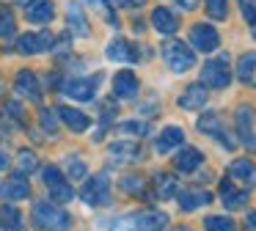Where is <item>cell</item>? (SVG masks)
Masks as SVG:
<instances>
[{"instance_id": "obj_1", "label": "cell", "mask_w": 256, "mask_h": 231, "mask_svg": "<svg viewBox=\"0 0 256 231\" xmlns=\"http://www.w3.org/2000/svg\"><path fill=\"white\" fill-rule=\"evenodd\" d=\"M34 223L39 226L42 231H66L72 226V218L69 212H64L61 206L50 201H36L34 204Z\"/></svg>"}, {"instance_id": "obj_2", "label": "cell", "mask_w": 256, "mask_h": 231, "mask_svg": "<svg viewBox=\"0 0 256 231\" xmlns=\"http://www.w3.org/2000/svg\"><path fill=\"white\" fill-rule=\"evenodd\" d=\"M162 58H166L168 69L176 72V74L193 69V64H196L193 50H190L184 42H179V38H168V42L162 44Z\"/></svg>"}, {"instance_id": "obj_3", "label": "cell", "mask_w": 256, "mask_h": 231, "mask_svg": "<svg viewBox=\"0 0 256 231\" xmlns=\"http://www.w3.org/2000/svg\"><path fill=\"white\" fill-rule=\"evenodd\" d=\"M201 82L206 88H226L232 82V69H228V55H218V58H210L204 66H201Z\"/></svg>"}, {"instance_id": "obj_4", "label": "cell", "mask_w": 256, "mask_h": 231, "mask_svg": "<svg viewBox=\"0 0 256 231\" xmlns=\"http://www.w3.org/2000/svg\"><path fill=\"white\" fill-rule=\"evenodd\" d=\"M80 198H83L88 206H105V204H110L108 174H96V176H91V179H86L83 190H80Z\"/></svg>"}, {"instance_id": "obj_5", "label": "cell", "mask_w": 256, "mask_h": 231, "mask_svg": "<svg viewBox=\"0 0 256 231\" xmlns=\"http://www.w3.org/2000/svg\"><path fill=\"white\" fill-rule=\"evenodd\" d=\"M102 82V74H94V77H74V80H66L61 82V91L66 96L78 99V102H91L96 96V88Z\"/></svg>"}, {"instance_id": "obj_6", "label": "cell", "mask_w": 256, "mask_h": 231, "mask_svg": "<svg viewBox=\"0 0 256 231\" xmlns=\"http://www.w3.org/2000/svg\"><path fill=\"white\" fill-rule=\"evenodd\" d=\"M190 44H193L198 52H215L218 44H220V36H218V30L212 25L196 22V25L190 28Z\"/></svg>"}, {"instance_id": "obj_7", "label": "cell", "mask_w": 256, "mask_h": 231, "mask_svg": "<svg viewBox=\"0 0 256 231\" xmlns=\"http://www.w3.org/2000/svg\"><path fill=\"white\" fill-rule=\"evenodd\" d=\"M52 42H56V36L47 33V30H42V33H22V36L17 38V50L22 55H39V52H44V50H50Z\"/></svg>"}, {"instance_id": "obj_8", "label": "cell", "mask_w": 256, "mask_h": 231, "mask_svg": "<svg viewBox=\"0 0 256 231\" xmlns=\"http://www.w3.org/2000/svg\"><path fill=\"white\" fill-rule=\"evenodd\" d=\"M198 130L204 132V135H212V138H218V140L223 143V148H234L237 143H234V138L226 132V126H223V121H220V116L218 113H204L198 118Z\"/></svg>"}, {"instance_id": "obj_9", "label": "cell", "mask_w": 256, "mask_h": 231, "mask_svg": "<svg viewBox=\"0 0 256 231\" xmlns=\"http://www.w3.org/2000/svg\"><path fill=\"white\" fill-rule=\"evenodd\" d=\"M0 198L3 201H25V198H30V184L25 182V176L14 174L8 176V179L0 182Z\"/></svg>"}, {"instance_id": "obj_10", "label": "cell", "mask_w": 256, "mask_h": 231, "mask_svg": "<svg viewBox=\"0 0 256 231\" xmlns=\"http://www.w3.org/2000/svg\"><path fill=\"white\" fill-rule=\"evenodd\" d=\"M14 91H17L22 99L39 102V99H42V82H39V77H36L30 69H22L17 74V80H14Z\"/></svg>"}, {"instance_id": "obj_11", "label": "cell", "mask_w": 256, "mask_h": 231, "mask_svg": "<svg viewBox=\"0 0 256 231\" xmlns=\"http://www.w3.org/2000/svg\"><path fill=\"white\" fill-rule=\"evenodd\" d=\"M140 91V82L138 77L132 74V72H118L116 77H113V94H116L118 99H124V102H130V99H135Z\"/></svg>"}, {"instance_id": "obj_12", "label": "cell", "mask_w": 256, "mask_h": 231, "mask_svg": "<svg viewBox=\"0 0 256 231\" xmlns=\"http://www.w3.org/2000/svg\"><path fill=\"white\" fill-rule=\"evenodd\" d=\"M201 162H204V154L196 146H182L179 154L174 157V168H176L179 174H193V170L201 168Z\"/></svg>"}, {"instance_id": "obj_13", "label": "cell", "mask_w": 256, "mask_h": 231, "mask_svg": "<svg viewBox=\"0 0 256 231\" xmlns=\"http://www.w3.org/2000/svg\"><path fill=\"white\" fill-rule=\"evenodd\" d=\"M228 176L234 182H240L242 187H256V165L248 157H240L228 165Z\"/></svg>"}, {"instance_id": "obj_14", "label": "cell", "mask_w": 256, "mask_h": 231, "mask_svg": "<svg viewBox=\"0 0 256 231\" xmlns=\"http://www.w3.org/2000/svg\"><path fill=\"white\" fill-rule=\"evenodd\" d=\"M25 20L34 22V25H47V22H52L56 20V6H52V0H34V3H28Z\"/></svg>"}, {"instance_id": "obj_15", "label": "cell", "mask_w": 256, "mask_h": 231, "mask_svg": "<svg viewBox=\"0 0 256 231\" xmlns=\"http://www.w3.org/2000/svg\"><path fill=\"white\" fill-rule=\"evenodd\" d=\"M176 201H179V206H182V212H196L198 206L212 204V196L206 190H198V187H188V190L176 192Z\"/></svg>"}, {"instance_id": "obj_16", "label": "cell", "mask_w": 256, "mask_h": 231, "mask_svg": "<svg viewBox=\"0 0 256 231\" xmlns=\"http://www.w3.org/2000/svg\"><path fill=\"white\" fill-rule=\"evenodd\" d=\"M184 143V132H182V126H176V124H171V126H166V130L157 135V140H154V152L157 154H168L171 148H176V146H182Z\"/></svg>"}, {"instance_id": "obj_17", "label": "cell", "mask_w": 256, "mask_h": 231, "mask_svg": "<svg viewBox=\"0 0 256 231\" xmlns=\"http://www.w3.org/2000/svg\"><path fill=\"white\" fill-rule=\"evenodd\" d=\"M206 104V86L204 82H193V86H188L182 91V96H179V108L182 110H198Z\"/></svg>"}, {"instance_id": "obj_18", "label": "cell", "mask_w": 256, "mask_h": 231, "mask_svg": "<svg viewBox=\"0 0 256 231\" xmlns=\"http://www.w3.org/2000/svg\"><path fill=\"white\" fill-rule=\"evenodd\" d=\"M105 58L108 60H118V64H127V60H138V55H135V47H130V42H124L122 36H116V38L108 42Z\"/></svg>"}, {"instance_id": "obj_19", "label": "cell", "mask_w": 256, "mask_h": 231, "mask_svg": "<svg viewBox=\"0 0 256 231\" xmlns=\"http://www.w3.org/2000/svg\"><path fill=\"white\" fill-rule=\"evenodd\" d=\"M234 118H237V132L240 138H242L245 143L254 140V121H256V110L250 108V104H240L237 113H234Z\"/></svg>"}, {"instance_id": "obj_20", "label": "cell", "mask_w": 256, "mask_h": 231, "mask_svg": "<svg viewBox=\"0 0 256 231\" xmlns=\"http://www.w3.org/2000/svg\"><path fill=\"white\" fill-rule=\"evenodd\" d=\"M110 157L113 160H118V162H140L144 160V148L138 146V143H132V140H118V143H113L110 146Z\"/></svg>"}, {"instance_id": "obj_21", "label": "cell", "mask_w": 256, "mask_h": 231, "mask_svg": "<svg viewBox=\"0 0 256 231\" xmlns=\"http://www.w3.org/2000/svg\"><path fill=\"white\" fill-rule=\"evenodd\" d=\"M56 113L61 116V121H64V124H66L72 132H86V130L91 126L88 116L80 113V110H74V108H69V104H61V108H58Z\"/></svg>"}, {"instance_id": "obj_22", "label": "cell", "mask_w": 256, "mask_h": 231, "mask_svg": "<svg viewBox=\"0 0 256 231\" xmlns=\"http://www.w3.org/2000/svg\"><path fill=\"white\" fill-rule=\"evenodd\" d=\"M152 25H154L157 33H162V36H174L179 28V20L176 14H171L168 8H154L152 11Z\"/></svg>"}, {"instance_id": "obj_23", "label": "cell", "mask_w": 256, "mask_h": 231, "mask_svg": "<svg viewBox=\"0 0 256 231\" xmlns=\"http://www.w3.org/2000/svg\"><path fill=\"white\" fill-rule=\"evenodd\" d=\"M144 231H166L168 228V214L160 212V209H146V212L135 214Z\"/></svg>"}, {"instance_id": "obj_24", "label": "cell", "mask_w": 256, "mask_h": 231, "mask_svg": "<svg viewBox=\"0 0 256 231\" xmlns=\"http://www.w3.org/2000/svg\"><path fill=\"white\" fill-rule=\"evenodd\" d=\"M220 198H223V204H226L228 209H240V206H245V204H248V190H234L232 182L223 179V184H220Z\"/></svg>"}, {"instance_id": "obj_25", "label": "cell", "mask_w": 256, "mask_h": 231, "mask_svg": "<svg viewBox=\"0 0 256 231\" xmlns=\"http://www.w3.org/2000/svg\"><path fill=\"white\" fill-rule=\"evenodd\" d=\"M66 20H69V28H72L74 36H88V20H86L83 8H80V3H69L66 6Z\"/></svg>"}, {"instance_id": "obj_26", "label": "cell", "mask_w": 256, "mask_h": 231, "mask_svg": "<svg viewBox=\"0 0 256 231\" xmlns=\"http://www.w3.org/2000/svg\"><path fill=\"white\" fill-rule=\"evenodd\" d=\"M237 77L245 82V86L256 88V52H245L237 64Z\"/></svg>"}, {"instance_id": "obj_27", "label": "cell", "mask_w": 256, "mask_h": 231, "mask_svg": "<svg viewBox=\"0 0 256 231\" xmlns=\"http://www.w3.org/2000/svg\"><path fill=\"white\" fill-rule=\"evenodd\" d=\"M0 228L6 231H22V214L17 206H0Z\"/></svg>"}, {"instance_id": "obj_28", "label": "cell", "mask_w": 256, "mask_h": 231, "mask_svg": "<svg viewBox=\"0 0 256 231\" xmlns=\"http://www.w3.org/2000/svg\"><path fill=\"white\" fill-rule=\"evenodd\" d=\"M154 187H157V198H160V201H168V198H174L176 196V179H174L171 174H160L154 179Z\"/></svg>"}, {"instance_id": "obj_29", "label": "cell", "mask_w": 256, "mask_h": 231, "mask_svg": "<svg viewBox=\"0 0 256 231\" xmlns=\"http://www.w3.org/2000/svg\"><path fill=\"white\" fill-rule=\"evenodd\" d=\"M204 228L206 231H237V223L226 214H210L204 218Z\"/></svg>"}, {"instance_id": "obj_30", "label": "cell", "mask_w": 256, "mask_h": 231, "mask_svg": "<svg viewBox=\"0 0 256 231\" xmlns=\"http://www.w3.org/2000/svg\"><path fill=\"white\" fill-rule=\"evenodd\" d=\"M39 168V157H36L30 148H22V152L17 154V174H34V170Z\"/></svg>"}, {"instance_id": "obj_31", "label": "cell", "mask_w": 256, "mask_h": 231, "mask_svg": "<svg viewBox=\"0 0 256 231\" xmlns=\"http://www.w3.org/2000/svg\"><path fill=\"white\" fill-rule=\"evenodd\" d=\"M17 33V22L8 6H0V38H12Z\"/></svg>"}, {"instance_id": "obj_32", "label": "cell", "mask_w": 256, "mask_h": 231, "mask_svg": "<svg viewBox=\"0 0 256 231\" xmlns=\"http://www.w3.org/2000/svg\"><path fill=\"white\" fill-rule=\"evenodd\" d=\"M50 196L56 198V201H61V204H69L74 198V192H72V187L61 179V182H56V184H50Z\"/></svg>"}, {"instance_id": "obj_33", "label": "cell", "mask_w": 256, "mask_h": 231, "mask_svg": "<svg viewBox=\"0 0 256 231\" xmlns=\"http://www.w3.org/2000/svg\"><path fill=\"white\" fill-rule=\"evenodd\" d=\"M206 3V14L212 20H226L228 16V0H204Z\"/></svg>"}, {"instance_id": "obj_34", "label": "cell", "mask_w": 256, "mask_h": 231, "mask_svg": "<svg viewBox=\"0 0 256 231\" xmlns=\"http://www.w3.org/2000/svg\"><path fill=\"white\" fill-rule=\"evenodd\" d=\"M118 132H122V135H130V138H140V135L149 132V124H144V121H122Z\"/></svg>"}, {"instance_id": "obj_35", "label": "cell", "mask_w": 256, "mask_h": 231, "mask_svg": "<svg viewBox=\"0 0 256 231\" xmlns=\"http://www.w3.org/2000/svg\"><path fill=\"white\" fill-rule=\"evenodd\" d=\"M64 168H66V174L72 176V179H86V162L80 157H66Z\"/></svg>"}, {"instance_id": "obj_36", "label": "cell", "mask_w": 256, "mask_h": 231, "mask_svg": "<svg viewBox=\"0 0 256 231\" xmlns=\"http://www.w3.org/2000/svg\"><path fill=\"white\" fill-rule=\"evenodd\" d=\"M108 231H144V228H140L138 218H118V220H113V223H110V228H108Z\"/></svg>"}, {"instance_id": "obj_37", "label": "cell", "mask_w": 256, "mask_h": 231, "mask_svg": "<svg viewBox=\"0 0 256 231\" xmlns=\"http://www.w3.org/2000/svg\"><path fill=\"white\" fill-rule=\"evenodd\" d=\"M122 190L130 192V196H138L140 190H144V179L140 176H122Z\"/></svg>"}, {"instance_id": "obj_38", "label": "cell", "mask_w": 256, "mask_h": 231, "mask_svg": "<svg viewBox=\"0 0 256 231\" xmlns=\"http://www.w3.org/2000/svg\"><path fill=\"white\" fill-rule=\"evenodd\" d=\"M240 6V14L245 16L248 25H256V0H237Z\"/></svg>"}, {"instance_id": "obj_39", "label": "cell", "mask_w": 256, "mask_h": 231, "mask_svg": "<svg viewBox=\"0 0 256 231\" xmlns=\"http://www.w3.org/2000/svg\"><path fill=\"white\" fill-rule=\"evenodd\" d=\"M42 179H44V184L50 187V184H56V182H61V179H64V170H61V168H56V165H47V168L42 170Z\"/></svg>"}, {"instance_id": "obj_40", "label": "cell", "mask_w": 256, "mask_h": 231, "mask_svg": "<svg viewBox=\"0 0 256 231\" xmlns=\"http://www.w3.org/2000/svg\"><path fill=\"white\" fill-rule=\"evenodd\" d=\"M39 121H42V130H44V132H50V135H56V132H58V124H56V116H52L50 110H42Z\"/></svg>"}, {"instance_id": "obj_41", "label": "cell", "mask_w": 256, "mask_h": 231, "mask_svg": "<svg viewBox=\"0 0 256 231\" xmlns=\"http://www.w3.org/2000/svg\"><path fill=\"white\" fill-rule=\"evenodd\" d=\"M3 113H12L17 124H22V121H25V110L20 108L17 102H6V104H3Z\"/></svg>"}, {"instance_id": "obj_42", "label": "cell", "mask_w": 256, "mask_h": 231, "mask_svg": "<svg viewBox=\"0 0 256 231\" xmlns=\"http://www.w3.org/2000/svg\"><path fill=\"white\" fill-rule=\"evenodd\" d=\"M105 3L118 6V8H140V6L146 3V0H105Z\"/></svg>"}, {"instance_id": "obj_43", "label": "cell", "mask_w": 256, "mask_h": 231, "mask_svg": "<svg viewBox=\"0 0 256 231\" xmlns=\"http://www.w3.org/2000/svg\"><path fill=\"white\" fill-rule=\"evenodd\" d=\"M69 44H72L69 38H58V44L50 47V50H56V55H64V52H69Z\"/></svg>"}, {"instance_id": "obj_44", "label": "cell", "mask_w": 256, "mask_h": 231, "mask_svg": "<svg viewBox=\"0 0 256 231\" xmlns=\"http://www.w3.org/2000/svg\"><path fill=\"white\" fill-rule=\"evenodd\" d=\"M179 3V8H184V11H193L196 6H198V0H176Z\"/></svg>"}, {"instance_id": "obj_45", "label": "cell", "mask_w": 256, "mask_h": 231, "mask_svg": "<svg viewBox=\"0 0 256 231\" xmlns=\"http://www.w3.org/2000/svg\"><path fill=\"white\" fill-rule=\"evenodd\" d=\"M248 226H250V228H256V212H248Z\"/></svg>"}, {"instance_id": "obj_46", "label": "cell", "mask_w": 256, "mask_h": 231, "mask_svg": "<svg viewBox=\"0 0 256 231\" xmlns=\"http://www.w3.org/2000/svg\"><path fill=\"white\" fill-rule=\"evenodd\" d=\"M6 165H8V157H6V154H3V152H0V170L6 168Z\"/></svg>"}, {"instance_id": "obj_47", "label": "cell", "mask_w": 256, "mask_h": 231, "mask_svg": "<svg viewBox=\"0 0 256 231\" xmlns=\"http://www.w3.org/2000/svg\"><path fill=\"white\" fill-rule=\"evenodd\" d=\"M248 146H250V148H254V152H256V140H250V143H248Z\"/></svg>"}, {"instance_id": "obj_48", "label": "cell", "mask_w": 256, "mask_h": 231, "mask_svg": "<svg viewBox=\"0 0 256 231\" xmlns=\"http://www.w3.org/2000/svg\"><path fill=\"white\" fill-rule=\"evenodd\" d=\"M250 30H254V38H256V25H250Z\"/></svg>"}, {"instance_id": "obj_49", "label": "cell", "mask_w": 256, "mask_h": 231, "mask_svg": "<svg viewBox=\"0 0 256 231\" xmlns=\"http://www.w3.org/2000/svg\"><path fill=\"white\" fill-rule=\"evenodd\" d=\"M174 231H190V228H174Z\"/></svg>"}, {"instance_id": "obj_50", "label": "cell", "mask_w": 256, "mask_h": 231, "mask_svg": "<svg viewBox=\"0 0 256 231\" xmlns=\"http://www.w3.org/2000/svg\"><path fill=\"white\" fill-rule=\"evenodd\" d=\"M17 3H28V0H17Z\"/></svg>"}]
</instances>
